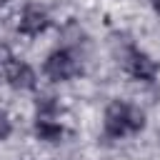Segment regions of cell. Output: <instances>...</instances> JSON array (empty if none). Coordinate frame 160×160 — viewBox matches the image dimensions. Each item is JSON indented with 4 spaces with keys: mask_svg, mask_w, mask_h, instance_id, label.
<instances>
[{
    "mask_svg": "<svg viewBox=\"0 0 160 160\" xmlns=\"http://www.w3.org/2000/svg\"><path fill=\"white\" fill-rule=\"evenodd\" d=\"M145 125V115L140 108L128 105V102H110L105 110V132L110 138H122L128 132H138Z\"/></svg>",
    "mask_w": 160,
    "mask_h": 160,
    "instance_id": "1",
    "label": "cell"
},
{
    "mask_svg": "<svg viewBox=\"0 0 160 160\" xmlns=\"http://www.w3.org/2000/svg\"><path fill=\"white\" fill-rule=\"evenodd\" d=\"M42 70H45V75H48L50 80L62 82V80H70V78H75V75L80 72V62H78V58H75L70 50L62 48V50H55V52L48 55Z\"/></svg>",
    "mask_w": 160,
    "mask_h": 160,
    "instance_id": "2",
    "label": "cell"
},
{
    "mask_svg": "<svg viewBox=\"0 0 160 160\" xmlns=\"http://www.w3.org/2000/svg\"><path fill=\"white\" fill-rule=\"evenodd\" d=\"M125 68H128V72L135 80H145V82H152L155 75H158V62L150 55H145L142 50H138V48H130L128 50Z\"/></svg>",
    "mask_w": 160,
    "mask_h": 160,
    "instance_id": "3",
    "label": "cell"
},
{
    "mask_svg": "<svg viewBox=\"0 0 160 160\" xmlns=\"http://www.w3.org/2000/svg\"><path fill=\"white\" fill-rule=\"evenodd\" d=\"M48 25H50L48 12H45L42 8H38V5H28V8L22 10V15H20L18 30H20L22 35H28V38H35V35L45 32Z\"/></svg>",
    "mask_w": 160,
    "mask_h": 160,
    "instance_id": "4",
    "label": "cell"
},
{
    "mask_svg": "<svg viewBox=\"0 0 160 160\" xmlns=\"http://www.w3.org/2000/svg\"><path fill=\"white\" fill-rule=\"evenodd\" d=\"M2 78L15 90H32L35 88V72H32V68L28 62H20V60H12L8 65V70L2 72Z\"/></svg>",
    "mask_w": 160,
    "mask_h": 160,
    "instance_id": "5",
    "label": "cell"
},
{
    "mask_svg": "<svg viewBox=\"0 0 160 160\" xmlns=\"http://www.w3.org/2000/svg\"><path fill=\"white\" fill-rule=\"evenodd\" d=\"M35 135L45 142H60L62 138V125L55 122V118H38L35 122Z\"/></svg>",
    "mask_w": 160,
    "mask_h": 160,
    "instance_id": "6",
    "label": "cell"
},
{
    "mask_svg": "<svg viewBox=\"0 0 160 160\" xmlns=\"http://www.w3.org/2000/svg\"><path fill=\"white\" fill-rule=\"evenodd\" d=\"M8 135H10V120L5 112H0V140H5Z\"/></svg>",
    "mask_w": 160,
    "mask_h": 160,
    "instance_id": "7",
    "label": "cell"
}]
</instances>
